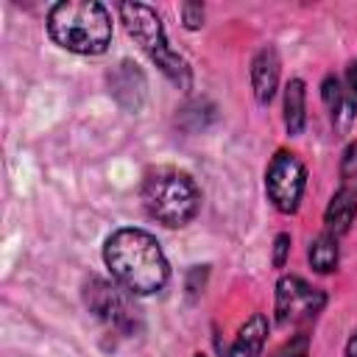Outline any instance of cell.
<instances>
[{"label": "cell", "mask_w": 357, "mask_h": 357, "mask_svg": "<svg viewBox=\"0 0 357 357\" xmlns=\"http://www.w3.org/2000/svg\"><path fill=\"white\" fill-rule=\"evenodd\" d=\"M103 259L114 282L134 296L159 293L170 276V265L162 254V245L153 234L142 229L112 231L103 245Z\"/></svg>", "instance_id": "1"}, {"label": "cell", "mask_w": 357, "mask_h": 357, "mask_svg": "<svg viewBox=\"0 0 357 357\" xmlns=\"http://www.w3.org/2000/svg\"><path fill=\"white\" fill-rule=\"evenodd\" d=\"M50 39L81 56H98L112 42V17L98 0H61L47 11Z\"/></svg>", "instance_id": "2"}, {"label": "cell", "mask_w": 357, "mask_h": 357, "mask_svg": "<svg viewBox=\"0 0 357 357\" xmlns=\"http://www.w3.org/2000/svg\"><path fill=\"white\" fill-rule=\"evenodd\" d=\"M142 204L153 220L167 229H178L198 215L201 190L187 173L176 167H156L142 178Z\"/></svg>", "instance_id": "3"}, {"label": "cell", "mask_w": 357, "mask_h": 357, "mask_svg": "<svg viewBox=\"0 0 357 357\" xmlns=\"http://www.w3.org/2000/svg\"><path fill=\"white\" fill-rule=\"evenodd\" d=\"M120 11V20L128 31V36H134L139 42V47L151 56V61L181 89H190V67L187 61L167 45V36H165V28H162V20L159 14L145 6V3H120L117 6Z\"/></svg>", "instance_id": "4"}, {"label": "cell", "mask_w": 357, "mask_h": 357, "mask_svg": "<svg viewBox=\"0 0 357 357\" xmlns=\"http://www.w3.org/2000/svg\"><path fill=\"white\" fill-rule=\"evenodd\" d=\"M304 187H307V170H304L301 159L290 151H276L273 159L268 162V170H265L268 201L282 215H293L301 204Z\"/></svg>", "instance_id": "5"}, {"label": "cell", "mask_w": 357, "mask_h": 357, "mask_svg": "<svg viewBox=\"0 0 357 357\" xmlns=\"http://www.w3.org/2000/svg\"><path fill=\"white\" fill-rule=\"evenodd\" d=\"M326 304L324 290L307 284L298 276H282L276 284V321L282 326L287 324H304L310 318H315Z\"/></svg>", "instance_id": "6"}, {"label": "cell", "mask_w": 357, "mask_h": 357, "mask_svg": "<svg viewBox=\"0 0 357 357\" xmlns=\"http://www.w3.org/2000/svg\"><path fill=\"white\" fill-rule=\"evenodd\" d=\"M84 301H86L89 312H95L100 321H106L112 326H120V329H131V324H134L131 312H137V310H131L126 304V298L117 293V287L109 284L106 279L92 276L84 287Z\"/></svg>", "instance_id": "7"}, {"label": "cell", "mask_w": 357, "mask_h": 357, "mask_svg": "<svg viewBox=\"0 0 357 357\" xmlns=\"http://www.w3.org/2000/svg\"><path fill=\"white\" fill-rule=\"evenodd\" d=\"M251 86L259 103H271L279 86V56L273 47H262L251 61Z\"/></svg>", "instance_id": "8"}, {"label": "cell", "mask_w": 357, "mask_h": 357, "mask_svg": "<svg viewBox=\"0 0 357 357\" xmlns=\"http://www.w3.org/2000/svg\"><path fill=\"white\" fill-rule=\"evenodd\" d=\"M265 337H268V318L262 312H254L237 329V335H234L226 357H259V351L265 346Z\"/></svg>", "instance_id": "9"}, {"label": "cell", "mask_w": 357, "mask_h": 357, "mask_svg": "<svg viewBox=\"0 0 357 357\" xmlns=\"http://www.w3.org/2000/svg\"><path fill=\"white\" fill-rule=\"evenodd\" d=\"M354 215H357V190L340 187V190L332 195V201H329V206H326V215H324L326 231L335 234V237L346 234L349 226L354 223Z\"/></svg>", "instance_id": "10"}, {"label": "cell", "mask_w": 357, "mask_h": 357, "mask_svg": "<svg viewBox=\"0 0 357 357\" xmlns=\"http://www.w3.org/2000/svg\"><path fill=\"white\" fill-rule=\"evenodd\" d=\"M324 103L329 106L332 123H335L337 128H346V126L351 123L354 112H357V103L351 100L346 84H340L335 75H329V78L324 81Z\"/></svg>", "instance_id": "11"}, {"label": "cell", "mask_w": 357, "mask_h": 357, "mask_svg": "<svg viewBox=\"0 0 357 357\" xmlns=\"http://www.w3.org/2000/svg\"><path fill=\"white\" fill-rule=\"evenodd\" d=\"M307 123V89L301 78H290L284 86V126L287 134L298 137Z\"/></svg>", "instance_id": "12"}, {"label": "cell", "mask_w": 357, "mask_h": 357, "mask_svg": "<svg viewBox=\"0 0 357 357\" xmlns=\"http://www.w3.org/2000/svg\"><path fill=\"white\" fill-rule=\"evenodd\" d=\"M310 265L318 273H332L337 268V237L324 231L321 237L312 240L310 245Z\"/></svg>", "instance_id": "13"}, {"label": "cell", "mask_w": 357, "mask_h": 357, "mask_svg": "<svg viewBox=\"0 0 357 357\" xmlns=\"http://www.w3.org/2000/svg\"><path fill=\"white\" fill-rule=\"evenodd\" d=\"M340 187L357 190V139L349 142V148L343 151V159H340Z\"/></svg>", "instance_id": "14"}, {"label": "cell", "mask_w": 357, "mask_h": 357, "mask_svg": "<svg viewBox=\"0 0 357 357\" xmlns=\"http://www.w3.org/2000/svg\"><path fill=\"white\" fill-rule=\"evenodd\" d=\"M307 343H310V337H307V332H298L290 343H284L273 357H307Z\"/></svg>", "instance_id": "15"}, {"label": "cell", "mask_w": 357, "mask_h": 357, "mask_svg": "<svg viewBox=\"0 0 357 357\" xmlns=\"http://www.w3.org/2000/svg\"><path fill=\"white\" fill-rule=\"evenodd\" d=\"M181 14H184V25H187L190 31H195V28L204 25V8H201L198 3H184V6H181Z\"/></svg>", "instance_id": "16"}, {"label": "cell", "mask_w": 357, "mask_h": 357, "mask_svg": "<svg viewBox=\"0 0 357 357\" xmlns=\"http://www.w3.org/2000/svg\"><path fill=\"white\" fill-rule=\"evenodd\" d=\"M287 251H290V234H276L273 240V268H284L287 262Z\"/></svg>", "instance_id": "17"}, {"label": "cell", "mask_w": 357, "mask_h": 357, "mask_svg": "<svg viewBox=\"0 0 357 357\" xmlns=\"http://www.w3.org/2000/svg\"><path fill=\"white\" fill-rule=\"evenodd\" d=\"M346 89H349V95H351V100L357 103V61L349 67V73H346Z\"/></svg>", "instance_id": "18"}, {"label": "cell", "mask_w": 357, "mask_h": 357, "mask_svg": "<svg viewBox=\"0 0 357 357\" xmlns=\"http://www.w3.org/2000/svg\"><path fill=\"white\" fill-rule=\"evenodd\" d=\"M346 357H357V332L349 337V343H346Z\"/></svg>", "instance_id": "19"}, {"label": "cell", "mask_w": 357, "mask_h": 357, "mask_svg": "<svg viewBox=\"0 0 357 357\" xmlns=\"http://www.w3.org/2000/svg\"><path fill=\"white\" fill-rule=\"evenodd\" d=\"M195 357H206V354H195Z\"/></svg>", "instance_id": "20"}]
</instances>
